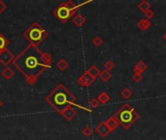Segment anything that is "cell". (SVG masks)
Listing matches in <instances>:
<instances>
[{"mask_svg": "<svg viewBox=\"0 0 166 140\" xmlns=\"http://www.w3.org/2000/svg\"><path fill=\"white\" fill-rule=\"evenodd\" d=\"M52 58L47 52H42L38 47L29 44L15 57L13 65L23 75L26 82L34 85L45 70L51 68Z\"/></svg>", "mask_w": 166, "mask_h": 140, "instance_id": "cell-1", "label": "cell"}, {"mask_svg": "<svg viewBox=\"0 0 166 140\" xmlns=\"http://www.w3.org/2000/svg\"><path fill=\"white\" fill-rule=\"evenodd\" d=\"M46 101L60 114L69 106L77 105L80 107L76 103V98L62 84H60L51 94H49L46 98Z\"/></svg>", "mask_w": 166, "mask_h": 140, "instance_id": "cell-2", "label": "cell"}, {"mask_svg": "<svg viewBox=\"0 0 166 140\" xmlns=\"http://www.w3.org/2000/svg\"><path fill=\"white\" fill-rule=\"evenodd\" d=\"M114 117L120 123V125L122 126V127L127 130L139 119V114L135 112L134 108H132L129 104L125 103L116 112Z\"/></svg>", "mask_w": 166, "mask_h": 140, "instance_id": "cell-3", "label": "cell"}, {"mask_svg": "<svg viewBox=\"0 0 166 140\" xmlns=\"http://www.w3.org/2000/svg\"><path fill=\"white\" fill-rule=\"evenodd\" d=\"M23 36L29 42V44L38 47L43 41L47 39L49 33L45 28H42L40 24L35 21L23 32Z\"/></svg>", "mask_w": 166, "mask_h": 140, "instance_id": "cell-4", "label": "cell"}, {"mask_svg": "<svg viewBox=\"0 0 166 140\" xmlns=\"http://www.w3.org/2000/svg\"><path fill=\"white\" fill-rule=\"evenodd\" d=\"M53 15L60 20L62 24H65L66 21L74 16V13L67 7L66 2H62L53 10Z\"/></svg>", "mask_w": 166, "mask_h": 140, "instance_id": "cell-5", "label": "cell"}, {"mask_svg": "<svg viewBox=\"0 0 166 140\" xmlns=\"http://www.w3.org/2000/svg\"><path fill=\"white\" fill-rule=\"evenodd\" d=\"M15 56L12 53V52H10L8 49L3 50L1 53H0V62H1L3 65L7 66L10 63H12L15 60Z\"/></svg>", "mask_w": 166, "mask_h": 140, "instance_id": "cell-6", "label": "cell"}, {"mask_svg": "<svg viewBox=\"0 0 166 140\" xmlns=\"http://www.w3.org/2000/svg\"><path fill=\"white\" fill-rule=\"evenodd\" d=\"M94 80L95 79H93L87 71H85L79 77L78 84L80 86H82V87H89V86L94 82Z\"/></svg>", "mask_w": 166, "mask_h": 140, "instance_id": "cell-7", "label": "cell"}, {"mask_svg": "<svg viewBox=\"0 0 166 140\" xmlns=\"http://www.w3.org/2000/svg\"><path fill=\"white\" fill-rule=\"evenodd\" d=\"M60 114L65 118V119L67 120V121H72L75 117H76V115H77V111H76V109L74 108L73 106H69V107H67V108L64 110V111H62Z\"/></svg>", "mask_w": 166, "mask_h": 140, "instance_id": "cell-8", "label": "cell"}, {"mask_svg": "<svg viewBox=\"0 0 166 140\" xmlns=\"http://www.w3.org/2000/svg\"><path fill=\"white\" fill-rule=\"evenodd\" d=\"M96 131H97L102 137H106L111 132L110 128L108 127V126H107L106 122H102L101 123H99L97 127H96Z\"/></svg>", "mask_w": 166, "mask_h": 140, "instance_id": "cell-9", "label": "cell"}, {"mask_svg": "<svg viewBox=\"0 0 166 140\" xmlns=\"http://www.w3.org/2000/svg\"><path fill=\"white\" fill-rule=\"evenodd\" d=\"M151 26H152L151 20H147V19H142L137 23V28L142 31H145V30L149 29Z\"/></svg>", "mask_w": 166, "mask_h": 140, "instance_id": "cell-10", "label": "cell"}, {"mask_svg": "<svg viewBox=\"0 0 166 140\" xmlns=\"http://www.w3.org/2000/svg\"><path fill=\"white\" fill-rule=\"evenodd\" d=\"M147 68H148V65L145 61H139L136 63V65L134 66V70H133V71H134V74H142Z\"/></svg>", "mask_w": 166, "mask_h": 140, "instance_id": "cell-11", "label": "cell"}, {"mask_svg": "<svg viewBox=\"0 0 166 140\" xmlns=\"http://www.w3.org/2000/svg\"><path fill=\"white\" fill-rule=\"evenodd\" d=\"M106 122V123H107V126H108V127L110 128V131H114L116 128L120 126V123L117 121V119L116 118L113 116V117H111V118H109L108 120L107 121H105Z\"/></svg>", "mask_w": 166, "mask_h": 140, "instance_id": "cell-12", "label": "cell"}, {"mask_svg": "<svg viewBox=\"0 0 166 140\" xmlns=\"http://www.w3.org/2000/svg\"><path fill=\"white\" fill-rule=\"evenodd\" d=\"M73 23L75 24V25L78 26V28H81V26H83L84 24L85 23V18L81 14H77L73 18Z\"/></svg>", "mask_w": 166, "mask_h": 140, "instance_id": "cell-13", "label": "cell"}, {"mask_svg": "<svg viewBox=\"0 0 166 140\" xmlns=\"http://www.w3.org/2000/svg\"><path fill=\"white\" fill-rule=\"evenodd\" d=\"M87 72H88L93 79H96L97 77H99V75H100V72H101V71L98 69L97 66L92 65V66H90V67L87 70Z\"/></svg>", "mask_w": 166, "mask_h": 140, "instance_id": "cell-14", "label": "cell"}, {"mask_svg": "<svg viewBox=\"0 0 166 140\" xmlns=\"http://www.w3.org/2000/svg\"><path fill=\"white\" fill-rule=\"evenodd\" d=\"M1 75L2 76L6 79V80H11L13 77H14V75H15V71L12 69V68H10V67H6L4 70H2V72H1Z\"/></svg>", "mask_w": 166, "mask_h": 140, "instance_id": "cell-15", "label": "cell"}, {"mask_svg": "<svg viewBox=\"0 0 166 140\" xmlns=\"http://www.w3.org/2000/svg\"><path fill=\"white\" fill-rule=\"evenodd\" d=\"M9 44H10L9 40L1 33V32H0V53H1L3 50H6Z\"/></svg>", "mask_w": 166, "mask_h": 140, "instance_id": "cell-16", "label": "cell"}, {"mask_svg": "<svg viewBox=\"0 0 166 140\" xmlns=\"http://www.w3.org/2000/svg\"><path fill=\"white\" fill-rule=\"evenodd\" d=\"M138 9L141 11V12H143V13H145V12H147L148 10H150L151 9V4H150L147 0H143V1H141L140 3L138 4Z\"/></svg>", "mask_w": 166, "mask_h": 140, "instance_id": "cell-17", "label": "cell"}, {"mask_svg": "<svg viewBox=\"0 0 166 140\" xmlns=\"http://www.w3.org/2000/svg\"><path fill=\"white\" fill-rule=\"evenodd\" d=\"M56 67L60 70H61V71H64V70H66L69 67V63L67 62V61L61 58V60H60L56 62Z\"/></svg>", "mask_w": 166, "mask_h": 140, "instance_id": "cell-18", "label": "cell"}, {"mask_svg": "<svg viewBox=\"0 0 166 140\" xmlns=\"http://www.w3.org/2000/svg\"><path fill=\"white\" fill-rule=\"evenodd\" d=\"M97 99L99 100V102H100L101 104H106L107 102H108V101L110 100V96H109V94H107V93L103 91V93H101V94L98 95Z\"/></svg>", "mask_w": 166, "mask_h": 140, "instance_id": "cell-19", "label": "cell"}, {"mask_svg": "<svg viewBox=\"0 0 166 140\" xmlns=\"http://www.w3.org/2000/svg\"><path fill=\"white\" fill-rule=\"evenodd\" d=\"M100 79L103 81V82H108V81L112 78V74L110 71H107V70H103V71L100 72L99 75Z\"/></svg>", "mask_w": 166, "mask_h": 140, "instance_id": "cell-20", "label": "cell"}, {"mask_svg": "<svg viewBox=\"0 0 166 140\" xmlns=\"http://www.w3.org/2000/svg\"><path fill=\"white\" fill-rule=\"evenodd\" d=\"M121 96H122V98H124L128 99V98H130L131 96H132L133 93H132V90H131L129 88H125L124 90H121Z\"/></svg>", "mask_w": 166, "mask_h": 140, "instance_id": "cell-21", "label": "cell"}, {"mask_svg": "<svg viewBox=\"0 0 166 140\" xmlns=\"http://www.w3.org/2000/svg\"><path fill=\"white\" fill-rule=\"evenodd\" d=\"M82 133L84 134V135H85V137H90V136L92 135V127H88V126H85V127L83 128Z\"/></svg>", "mask_w": 166, "mask_h": 140, "instance_id": "cell-22", "label": "cell"}, {"mask_svg": "<svg viewBox=\"0 0 166 140\" xmlns=\"http://www.w3.org/2000/svg\"><path fill=\"white\" fill-rule=\"evenodd\" d=\"M104 67L107 71H111V70H113L115 68V63L112 61H107L104 64Z\"/></svg>", "mask_w": 166, "mask_h": 140, "instance_id": "cell-23", "label": "cell"}, {"mask_svg": "<svg viewBox=\"0 0 166 140\" xmlns=\"http://www.w3.org/2000/svg\"><path fill=\"white\" fill-rule=\"evenodd\" d=\"M102 43H103V40L100 36H95L94 38L92 39V44L95 47H99L101 44H102Z\"/></svg>", "mask_w": 166, "mask_h": 140, "instance_id": "cell-24", "label": "cell"}, {"mask_svg": "<svg viewBox=\"0 0 166 140\" xmlns=\"http://www.w3.org/2000/svg\"><path fill=\"white\" fill-rule=\"evenodd\" d=\"M99 105H100V102L97 98H92L89 101V106L92 107V108H97Z\"/></svg>", "mask_w": 166, "mask_h": 140, "instance_id": "cell-25", "label": "cell"}, {"mask_svg": "<svg viewBox=\"0 0 166 140\" xmlns=\"http://www.w3.org/2000/svg\"><path fill=\"white\" fill-rule=\"evenodd\" d=\"M144 14H145V17H146L147 20H151V19H153L154 17V12H153L152 9L148 10L147 12H145Z\"/></svg>", "mask_w": 166, "mask_h": 140, "instance_id": "cell-26", "label": "cell"}, {"mask_svg": "<svg viewBox=\"0 0 166 140\" xmlns=\"http://www.w3.org/2000/svg\"><path fill=\"white\" fill-rule=\"evenodd\" d=\"M132 79H133V81H134V82L139 83L143 79V76H142V74H134L132 76Z\"/></svg>", "mask_w": 166, "mask_h": 140, "instance_id": "cell-27", "label": "cell"}, {"mask_svg": "<svg viewBox=\"0 0 166 140\" xmlns=\"http://www.w3.org/2000/svg\"><path fill=\"white\" fill-rule=\"evenodd\" d=\"M7 8V6H6V4H5L3 1H1V0H0V15L2 14V12L3 11L5 10Z\"/></svg>", "mask_w": 166, "mask_h": 140, "instance_id": "cell-28", "label": "cell"}, {"mask_svg": "<svg viewBox=\"0 0 166 140\" xmlns=\"http://www.w3.org/2000/svg\"><path fill=\"white\" fill-rule=\"evenodd\" d=\"M2 105H3V101H2L1 99H0V108L2 107Z\"/></svg>", "mask_w": 166, "mask_h": 140, "instance_id": "cell-29", "label": "cell"}, {"mask_svg": "<svg viewBox=\"0 0 166 140\" xmlns=\"http://www.w3.org/2000/svg\"><path fill=\"white\" fill-rule=\"evenodd\" d=\"M163 39L166 41V32H165V33H164V35H163Z\"/></svg>", "mask_w": 166, "mask_h": 140, "instance_id": "cell-30", "label": "cell"}]
</instances>
